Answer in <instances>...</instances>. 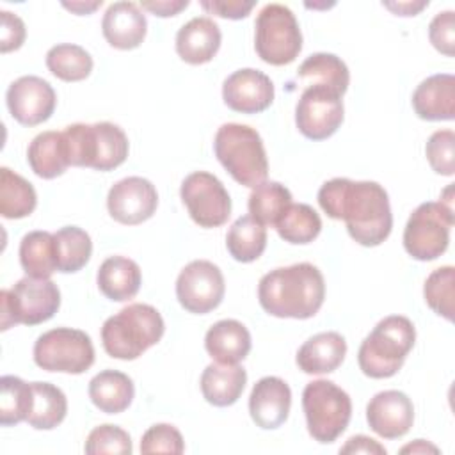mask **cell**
<instances>
[{
    "instance_id": "1",
    "label": "cell",
    "mask_w": 455,
    "mask_h": 455,
    "mask_svg": "<svg viewBox=\"0 0 455 455\" xmlns=\"http://www.w3.org/2000/svg\"><path fill=\"white\" fill-rule=\"evenodd\" d=\"M318 203L327 217L343 220L348 235L364 247L380 245L391 233L389 197L377 181L332 178L320 187Z\"/></svg>"
},
{
    "instance_id": "16",
    "label": "cell",
    "mask_w": 455,
    "mask_h": 455,
    "mask_svg": "<svg viewBox=\"0 0 455 455\" xmlns=\"http://www.w3.org/2000/svg\"><path fill=\"white\" fill-rule=\"evenodd\" d=\"M158 206L155 185L140 176H128L112 185L107 196V208L114 220L135 226L153 217Z\"/></svg>"
},
{
    "instance_id": "41",
    "label": "cell",
    "mask_w": 455,
    "mask_h": 455,
    "mask_svg": "<svg viewBox=\"0 0 455 455\" xmlns=\"http://www.w3.org/2000/svg\"><path fill=\"white\" fill-rule=\"evenodd\" d=\"M425 155L430 167L443 176L455 172V133L451 130L434 132L425 146Z\"/></svg>"
},
{
    "instance_id": "23",
    "label": "cell",
    "mask_w": 455,
    "mask_h": 455,
    "mask_svg": "<svg viewBox=\"0 0 455 455\" xmlns=\"http://www.w3.org/2000/svg\"><path fill=\"white\" fill-rule=\"evenodd\" d=\"M347 341L339 332L327 331L311 336L297 352V366L304 373L322 375L334 371L345 359Z\"/></svg>"
},
{
    "instance_id": "15",
    "label": "cell",
    "mask_w": 455,
    "mask_h": 455,
    "mask_svg": "<svg viewBox=\"0 0 455 455\" xmlns=\"http://www.w3.org/2000/svg\"><path fill=\"white\" fill-rule=\"evenodd\" d=\"M5 100L12 119L23 126H36L48 121L57 105L53 87L36 75L14 80L7 89Z\"/></svg>"
},
{
    "instance_id": "34",
    "label": "cell",
    "mask_w": 455,
    "mask_h": 455,
    "mask_svg": "<svg viewBox=\"0 0 455 455\" xmlns=\"http://www.w3.org/2000/svg\"><path fill=\"white\" fill-rule=\"evenodd\" d=\"M57 270L73 274L84 268L92 254L91 236L78 226H66L53 233Z\"/></svg>"
},
{
    "instance_id": "17",
    "label": "cell",
    "mask_w": 455,
    "mask_h": 455,
    "mask_svg": "<svg viewBox=\"0 0 455 455\" xmlns=\"http://www.w3.org/2000/svg\"><path fill=\"white\" fill-rule=\"evenodd\" d=\"M222 100L235 112L258 114L272 105L274 84L263 71L243 68L224 80Z\"/></svg>"
},
{
    "instance_id": "3",
    "label": "cell",
    "mask_w": 455,
    "mask_h": 455,
    "mask_svg": "<svg viewBox=\"0 0 455 455\" xmlns=\"http://www.w3.org/2000/svg\"><path fill=\"white\" fill-rule=\"evenodd\" d=\"M165 331V323L156 307L149 304H128L117 315L105 320L101 343L110 357L133 361L156 345Z\"/></svg>"
},
{
    "instance_id": "10",
    "label": "cell",
    "mask_w": 455,
    "mask_h": 455,
    "mask_svg": "<svg viewBox=\"0 0 455 455\" xmlns=\"http://www.w3.org/2000/svg\"><path fill=\"white\" fill-rule=\"evenodd\" d=\"M453 226L451 199L421 203L409 217L403 229V247L418 261L439 258L450 243Z\"/></svg>"
},
{
    "instance_id": "24",
    "label": "cell",
    "mask_w": 455,
    "mask_h": 455,
    "mask_svg": "<svg viewBox=\"0 0 455 455\" xmlns=\"http://www.w3.org/2000/svg\"><path fill=\"white\" fill-rule=\"evenodd\" d=\"M204 348L215 363L238 364L251 352V334L238 320H219L208 329Z\"/></svg>"
},
{
    "instance_id": "7",
    "label": "cell",
    "mask_w": 455,
    "mask_h": 455,
    "mask_svg": "<svg viewBox=\"0 0 455 455\" xmlns=\"http://www.w3.org/2000/svg\"><path fill=\"white\" fill-rule=\"evenodd\" d=\"M302 409L309 435L322 443H334L348 427L352 400L332 380H313L302 391Z\"/></svg>"
},
{
    "instance_id": "35",
    "label": "cell",
    "mask_w": 455,
    "mask_h": 455,
    "mask_svg": "<svg viewBox=\"0 0 455 455\" xmlns=\"http://www.w3.org/2000/svg\"><path fill=\"white\" fill-rule=\"evenodd\" d=\"M274 228L284 242L304 245L320 235L322 219L309 204L291 203Z\"/></svg>"
},
{
    "instance_id": "31",
    "label": "cell",
    "mask_w": 455,
    "mask_h": 455,
    "mask_svg": "<svg viewBox=\"0 0 455 455\" xmlns=\"http://www.w3.org/2000/svg\"><path fill=\"white\" fill-rule=\"evenodd\" d=\"M226 247L233 259L251 263L258 259L267 247V228L251 215L238 217L226 235Z\"/></svg>"
},
{
    "instance_id": "13",
    "label": "cell",
    "mask_w": 455,
    "mask_h": 455,
    "mask_svg": "<svg viewBox=\"0 0 455 455\" xmlns=\"http://www.w3.org/2000/svg\"><path fill=\"white\" fill-rule=\"evenodd\" d=\"M341 94L325 85H306L295 107V124L311 140H323L343 123Z\"/></svg>"
},
{
    "instance_id": "29",
    "label": "cell",
    "mask_w": 455,
    "mask_h": 455,
    "mask_svg": "<svg viewBox=\"0 0 455 455\" xmlns=\"http://www.w3.org/2000/svg\"><path fill=\"white\" fill-rule=\"evenodd\" d=\"M297 80L300 85H325L338 91L341 96L350 84V73L347 64L334 53H313L297 69Z\"/></svg>"
},
{
    "instance_id": "20",
    "label": "cell",
    "mask_w": 455,
    "mask_h": 455,
    "mask_svg": "<svg viewBox=\"0 0 455 455\" xmlns=\"http://www.w3.org/2000/svg\"><path fill=\"white\" fill-rule=\"evenodd\" d=\"M148 21L135 2H114L101 20V32L107 43L117 50H133L146 37Z\"/></svg>"
},
{
    "instance_id": "47",
    "label": "cell",
    "mask_w": 455,
    "mask_h": 455,
    "mask_svg": "<svg viewBox=\"0 0 455 455\" xmlns=\"http://www.w3.org/2000/svg\"><path fill=\"white\" fill-rule=\"evenodd\" d=\"M140 7L144 11H149L155 16L169 18L181 12L185 7H188V0H153V2H140Z\"/></svg>"
},
{
    "instance_id": "46",
    "label": "cell",
    "mask_w": 455,
    "mask_h": 455,
    "mask_svg": "<svg viewBox=\"0 0 455 455\" xmlns=\"http://www.w3.org/2000/svg\"><path fill=\"white\" fill-rule=\"evenodd\" d=\"M339 453H375V455H386V448L379 444L375 439L366 435H354L350 437L341 448Z\"/></svg>"
},
{
    "instance_id": "49",
    "label": "cell",
    "mask_w": 455,
    "mask_h": 455,
    "mask_svg": "<svg viewBox=\"0 0 455 455\" xmlns=\"http://www.w3.org/2000/svg\"><path fill=\"white\" fill-rule=\"evenodd\" d=\"M66 9H69L71 12L75 14H91L92 11H96L100 5H101V0H96V2H64L62 4Z\"/></svg>"
},
{
    "instance_id": "2",
    "label": "cell",
    "mask_w": 455,
    "mask_h": 455,
    "mask_svg": "<svg viewBox=\"0 0 455 455\" xmlns=\"http://www.w3.org/2000/svg\"><path fill=\"white\" fill-rule=\"evenodd\" d=\"M323 299V275L311 263L274 268L258 284L259 306L277 318H311L322 307Z\"/></svg>"
},
{
    "instance_id": "32",
    "label": "cell",
    "mask_w": 455,
    "mask_h": 455,
    "mask_svg": "<svg viewBox=\"0 0 455 455\" xmlns=\"http://www.w3.org/2000/svg\"><path fill=\"white\" fill-rule=\"evenodd\" d=\"M20 263L27 275L50 279L57 270L55 240L48 231H30L20 242Z\"/></svg>"
},
{
    "instance_id": "22",
    "label": "cell",
    "mask_w": 455,
    "mask_h": 455,
    "mask_svg": "<svg viewBox=\"0 0 455 455\" xmlns=\"http://www.w3.org/2000/svg\"><path fill=\"white\" fill-rule=\"evenodd\" d=\"M222 34L219 25L208 16H196L176 34V52L187 64H206L220 48Z\"/></svg>"
},
{
    "instance_id": "43",
    "label": "cell",
    "mask_w": 455,
    "mask_h": 455,
    "mask_svg": "<svg viewBox=\"0 0 455 455\" xmlns=\"http://www.w3.org/2000/svg\"><path fill=\"white\" fill-rule=\"evenodd\" d=\"M455 12L453 11H443L434 16V20L428 25V39L432 46L451 57L453 46H455Z\"/></svg>"
},
{
    "instance_id": "5",
    "label": "cell",
    "mask_w": 455,
    "mask_h": 455,
    "mask_svg": "<svg viewBox=\"0 0 455 455\" xmlns=\"http://www.w3.org/2000/svg\"><path fill=\"white\" fill-rule=\"evenodd\" d=\"M69 165L91 167L94 171H112L128 156V137L114 123L94 124L75 123L62 132Z\"/></svg>"
},
{
    "instance_id": "19",
    "label": "cell",
    "mask_w": 455,
    "mask_h": 455,
    "mask_svg": "<svg viewBox=\"0 0 455 455\" xmlns=\"http://www.w3.org/2000/svg\"><path fill=\"white\" fill-rule=\"evenodd\" d=\"M291 391L279 377L259 379L249 396V412L252 421L263 430L279 428L290 414Z\"/></svg>"
},
{
    "instance_id": "28",
    "label": "cell",
    "mask_w": 455,
    "mask_h": 455,
    "mask_svg": "<svg viewBox=\"0 0 455 455\" xmlns=\"http://www.w3.org/2000/svg\"><path fill=\"white\" fill-rule=\"evenodd\" d=\"M27 162L34 174L43 180H53L60 176L69 165L62 132H43L36 135L28 144Z\"/></svg>"
},
{
    "instance_id": "6",
    "label": "cell",
    "mask_w": 455,
    "mask_h": 455,
    "mask_svg": "<svg viewBox=\"0 0 455 455\" xmlns=\"http://www.w3.org/2000/svg\"><path fill=\"white\" fill-rule=\"evenodd\" d=\"M213 151L231 178L243 187H258L267 181L268 160L259 133L238 123L222 124L213 140Z\"/></svg>"
},
{
    "instance_id": "9",
    "label": "cell",
    "mask_w": 455,
    "mask_h": 455,
    "mask_svg": "<svg viewBox=\"0 0 455 455\" xmlns=\"http://www.w3.org/2000/svg\"><path fill=\"white\" fill-rule=\"evenodd\" d=\"M254 48L258 57L272 66L293 62L302 50V34L291 9L267 4L254 23Z\"/></svg>"
},
{
    "instance_id": "4",
    "label": "cell",
    "mask_w": 455,
    "mask_h": 455,
    "mask_svg": "<svg viewBox=\"0 0 455 455\" xmlns=\"http://www.w3.org/2000/svg\"><path fill=\"white\" fill-rule=\"evenodd\" d=\"M416 341L414 323L402 315L382 318L363 339L357 361L366 377L387 379L398 373Z\"/></svg>"
},
{
    "instance_id": "37",
    "label": "cell",
    "mask_w": 455,
    "mask_h": 455,
    "mask_svg": "<svg viewBox=\"0 0 455 455\" xmlns=\"http://www.w3.org/2000/svg\"><path fill=\"white\" fill-rule=\"evenodd\" d=\"M290 204V190L277 181H263L249 196V213L263 226H275Z\"/></svg>"
},
{
    "instance_id": "30",
    "label": "cell",
    "mask_w": 455,
    "mask_h": 455,
    "mask_svg": "<svg viewBox=\"0 0 455 455\" xmlns=\"http://www.w3.org/2000/svg\"><path fill=\"white\" fill-rule=\"evenodd\" d=\"M32 409L27 423L37 430H52L60 425L68 412V400L60 387L50 382H30Z\"/></svg>"
},
{
    "instance_id": "12",
    "label": "cell",
    "mask_w": 455,
    "mask_h": 455,
    "mask_svg": "<svg viewBox=\"0 0 455 455\" xmlns=\"http://www.w3.org/2000/svg\"><path fill=\"white\" fill-rule=\"evenodd\" d=\"M180 196L190 219L201 228H219L231 215V199L222 181L206 172L196 171L181 181Z\"/></svg>"
},
{
    "instance_id": "50",
    "label": "cell",
    "mask_w": 455,
    "mask_h": 455,
    "mask_svg": "<svg viewBox=\"0 0 455 455\" xmlns=\"http://www.w3.org/2000/svg\"><path fill=\"white\" fill-rule=\"evenodd\" d=\"M400 451H402V453H409V451H411V453H427V451L437 453L439 450H437L434 444H430V443H427V441H423V439H416L414 443L403 446Z\"/></svg>"
},
{
    "instance_id": "38",
    "label": "cell",
    "mask_w": 455,
    "mask_h": 455,
    "mask_svg": "<svg viewBox=\"0 0 455 455\" xmlns=\"http://www.w3.org/2000/svg\"><path fill=\"white\" fill-rule=\"evenodd\" d=\"M0 423L2 427L18 425L27 421L32 409V386L14 375H4L0 379Z\"/></svg>"
},
{
    "instance_id": "11",
    "label": "cell",
    "mask_w": 455,
    "mask_h": 455,
    "mask_svg": "<svg viewBox=\"0 0 455 455\" xmlns=\"http://www.w3.org/2000/svg\"><path fill=\"white\" fill-rule=\"evenodd\" d=\"M34 363L46 371L78 375L92 366L94 347L84 331L57 327L36 339Z\"/></svg>"
},
{
    "instance_id": "45",
    "label": "cell",
    "mask_w": 455,
    "mask_h": 455,
    "mask_svg": "<svg viewBox=\"0 0 455 455\" xmlns=\"http://www.w3.org/2000/svg\"><path fill=\"white\" fill-rule=\"evenodd\" d=\"M254 2H245V0H203L201 7L215 16L228 18V20H242L245 18L252 7Z\"/></svg>"
},
{
    "instance_id": "27",
    "label": "cell",
    "mask_w": 455,
    "mask_h": 455,
    "mask_svg": "<svg viewBox=\"0 0 455 455\" xmlns=\"http://www.w3.org/2000/svg\"><path fill=\"white\" fill-rule=\"evenodd\" d=\"M133 396V380L117 370H103L89 382V398L105 414H119L126 411Z\"/></svg>"
},
{
    "instance_id": "44",
    "label": "cell",
    "mask_w": 455,
    "mask_h": 455,
    "mask_svg": "<svg viewBox=\"0 0 455 455\" xmlns=\"http://www.w3.org/2000/svg\"><path fill=\"white\" fill-rule=\"evenodd\" d=\"M2 41H0V50L2 53L18 50L23 41H25V23L21 21L20 16L2 11Z\"/></svg>"
},
{
    "instance_id": "33",
    "label": "cell",
    "mask_w": 455,
    "mask_h": 455,
    "mask_svg": "<svg viewBox=\"0 0 455 455\" xmlns=\"http://www.w3.org/2000/svg\"><path fill=\"white\" fill-rule=\"evenodd\" d=\"M36 206L37 194L32 183L9 167H0V215L5 219H23Z\"/></svg>"
},
{
    "instance_id": "21",
    "label": "cell",
    "mask_w": 455,
    "mask_h": 455,
    "mask_svg": "<svg viewBox=\"0 0 455 455\" xmlns=\"http://www.w3.org/2000/svg\"><path fill=\"white\" fill-rule=\"evenodd\" d=\"M412 108L425 121L455 119V76L437 73L425 78L412 92Z\"/></svg>"
},
{
    "instance_id": "36",
    "label": "cell",
    "mask_w": 455,
    "mask_h": 455,
    "mask_svg": "<svg viewBox=\"0 0 455 455\" xmlns=\"http://www.w3.org/2000/svg\"><path fill=\"white\" fill-rule=\"evenodd\" d=\"M46 68L50 73L64 82L85 80L92 71L91 53L71 43L55 44L46 53Z\"/></svg>"
},
{
    "instance_id": "42",
    "label": "cell",
    "mask_w": 455,
    "mask_h": 455,
    "mask_svg": "<svg viewBox=\"0 0 455 455\" xmlns=\"http://www.w3.org/2000/svg\"><path fill=\"white\" fill-rule=\"evenodd\" d=\"M185 451V443L180 430L169 423H156L149 427L140 439V453H171Z\"/></svg>"
},
{
    "instance_id": "26",
    "label": "cell",
    "mask_w": 455,
    "mask_h": 455,
    "mask_svg": "<svg viewBox=\"0 0 455 455\" xmlns=\"http://www.w3.org/2000/svg\"><path fill=\"white\" fill-rule=\"evenodd\" d=\"M247 382V373L238 364L212 363L203 370L201 393L204 400L215 407L233 405Z\"/></svg>"
},
{
    "instance_id": "48",
    "label": "cell",
    "mask_w": 455,
    "mask_h": 455,
    "mask_svg": "<svg viewBox=\"0 0 455 455\" xmlns=\"http://www.w3.org/2000/svg\"><path fill=\"white\" fill-rule=\"evenodd\" d=\"M382 5L393 11L396 16H416L423 7L428 5V2H398V4L386 2Z\"/></svg>"
},
{
    "instance_id": "40",
    "label": "cell",
    "mask_w": 455,
    "mask_h": 455,
    "mask_svg": "<svg viewBox=\"0 0 455 455\" xmlns=\"http://www.w3.org/2000/svg\"><path fill=\"white\" fill-rule=\"evenodd\" d=\"M132 439L126 430L116 425H100L91 430L85 441L87 455H101V453H117L130 455L132 453Z\"/></svg>"
},
{
    "instance_id": "14",
    "label": "cell",
    "mask_w": 455,
    "mask_h": 455,
    "mask_svg": "<svg viewBox=\"0 0 455 455\" xmlns=\"http://www.w3.org/2000/svg\"><path fill=\"white\" fill-rule=\"evenodd\" d=\"M224 275L208 259H194L183 267L176 279V297L183 309L194 315L213 311L224 299Z\"/></svg>"
},
{
    "instance_id": "25",
    "label": "cell",
    "mask_w": 455,
    "mask_h": 455,
    "mask_svg": "<svg viewBox=\"0 0 455 455\" xmlns=\"http://www.w3.org/2000/svg\"><path fill=\"white\" fill-rule=\"evenodd\" d=\"M96 281L100 291L107 299L124 302L137 295L142 283V274L133 259L124 256H110L100 265Z\"/></svg>"
},
{
    "instance_id": "18",
    "label": "cell",
    "mask_w": 455,
    "mask_h": 455,
    "mask_svg": "<svg viewBox=\"0 0 455 455\" xmlns=\"http://www.w3.org/2000/svg\"><path fill=\"white\" fill-rule=\"evenodd\" d=\"M366 421L377 435L398 439L403 437L414 423V405L411 398L398 389L380 391L366 405Z\"/></svg>"
},
{
    "instance_id": "39",
    "label": "cell",
    "mask_w": 455,
    "mask_h": 455,
    "mask_svg": "<svg viewBox=\"0 0 455 455\" xmlns=\"http://www.w3.org/2000/svg\"><path fill=\"white\" fill-rule=\"evenodd\" d=\"M423 295L434 313L451 322L455 307V268L451 265L435 268L425 281Z\"/></svg>"
},
{
    "instance_id": "8",
    "label": "cell",
    "mask_w": 455,
    "mask_h": 455,
    "mask_svg": "<svg viewBox=\"0 0 455 455\" xmlns=\"http://www.w3.org/2000/svg\"><path fill=\"white\" fill-rule=\"evenodd\" d=\"M60 306V291L52 279L23 277L11 290L0 291V327L37 325L50 320Z\"/></svg>"
}]
</instances>
